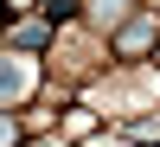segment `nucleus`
<instances>
[{
	"instance_id": "nucleus-1",
	"label": "nucleus",
	"mask_w": 160,
	"mask_h": 147,
	"mask_svg": "<svg viewBox=\"0 0 160 147\" xmlns=\"http://www.w3.org/2000/svg\"><path fill=\"white\" fill-rule=\"evenodd\" d=\"M148 38H154V19H135V26H128L122 38H115V45H122V51H141Z\"/></svg>"
},
{
	"instance_id": "nucleus-2",
	"label": "nucleus",
	"mask_w": 160,
	"mask_h": 147,
	"mask_svg": "<svg viewBox=\"0 0 160 147\" xmlns=\"http://www.w3.org/2000/svg\"><path fill=\"white\" fill-rule=\"evenodd\" d=\"M90 7H96L102 19H122V13H128V0H90Z\"/></svg>"
},
{
	"instance_id": "nucleus-3",
	"label": "nucleus",
	"mask_w": 160,
	"mask_h": 147,
	"mask_svg": "<svg viewBox=\"0 0 160 147\" xmlns=\"http://www.w3.org/2000/svg\"><path fill=\"white\" fill-rule=\"evenodd\" d=\"M0 90H19V71H0Z\"/></svg>"
},
{
	"instance_id": "nucleus-4",
	"label": "nucleus",
	"mask_w": 160,
	"mask_h": 147,
	"mask_svg": "<svg viewBox=\"0 0 160 147\" xmlns=\"http://www.w3.org/2000/svg\"><path fill=\"white\" fill-rule=\"evenodd\" d=\"M0 147H13V122H0Z\"/></svg>"
}]
</instances>
